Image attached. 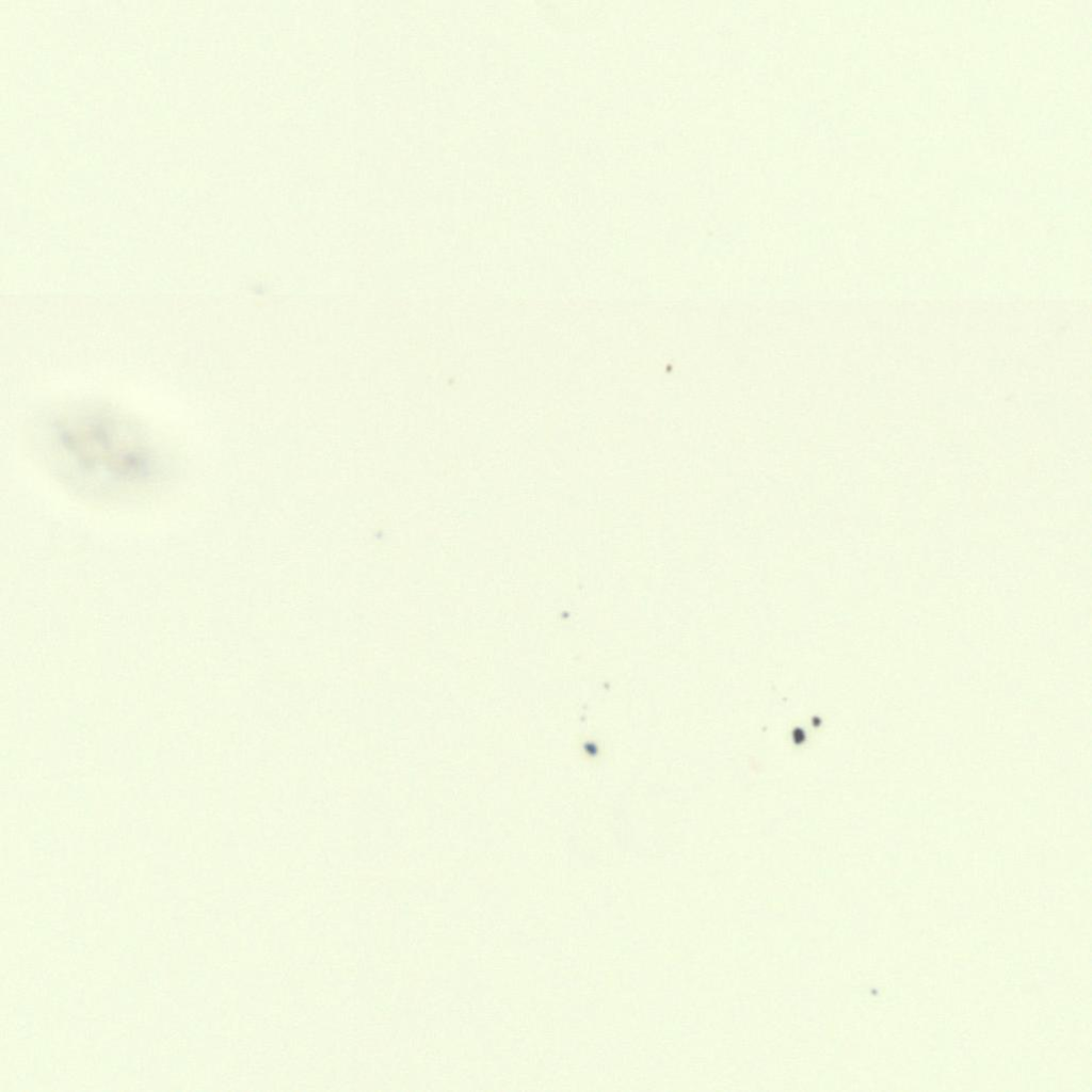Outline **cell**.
I'll return each instance as SVG.
<instances>
[{
  "mask_svg": "<svg viewBox=\"0 0 1092 1092\" xmlns=\"http://www.w3.org/2000/svg\"><path fill=\"white\" fill-rule=\"evenodd\" d=\"M45 448L60 480L91 497L135 495L166 475V463L148 435L101 410L75 412L55 421Z\"/></svg>",
  "mask_w": 1092,
  "mask_h": 1092,
  "instance_id": "6da1fadb",
  "label": "cell"
}]
</instances>
